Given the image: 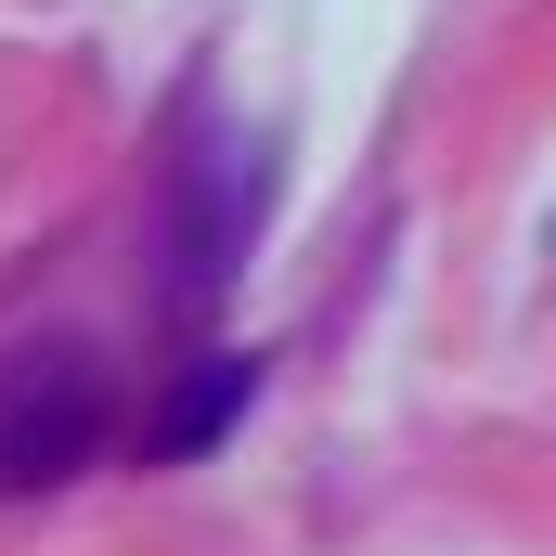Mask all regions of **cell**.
Returning <instances> with one entry per match:
<instances>
[{
    "label": "cell",
    "mask_w": 556,
    "mask_h": 556,
    "mask_svg": "<svg viewBox=\"0 0 556 556\" xmlns=\"http://www.w3.org/2000/svg\"><path fill=\"white\" fill-rule=\"evenodd\" d=\"M247 389H260V363H247V350H194V363L168 376V402L142 415V466H194L207 440H233Z\"/></svg>",
    "instance_id": "cell-2"
},
{
    "label": "cell",
    "mask_w": 556,
    "mask_h": 556,
    "mask_svg": "<svg viewBox=\"0 0 556 556\" xmlns=\"http://www.w3.org/2000/svg\"><path fill=\"white\" fill-rule=\"evenodd\" d=\"M117 427V389H104V350L78 337H26L0 350V492H65Z\"/></svg>",
    "instance_id": "cell-1"
}]
</instances>
